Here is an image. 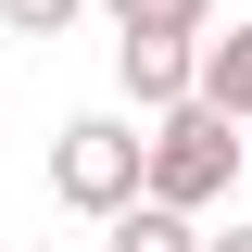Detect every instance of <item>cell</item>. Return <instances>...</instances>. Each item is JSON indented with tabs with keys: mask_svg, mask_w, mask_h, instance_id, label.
Returning a JSON list of instances; mask_svg holds the SVG:
<instances>
[{
	"mask_svg": "<svg viewBox=\"0 0 252 252\" xmlns=\"http://www.w3.org/2000/svg\"><path fill=\"white\" fill-rule=\"evenodd\" d=\"M139 189H152V202H177V215L227 202V189H240V126H227L215 101H164L152 139H139Z\"/></svg>",
	"mask_w": 252,
	"mask_h": 252,
	"instance_id": "cell-1",
	"label": "cell"
},
{
	"mask_svg": "<svg viewBox=\"0 0 252 252\" xmlns=\"http://www.w3.org/2000/svg\"><path fill=\"white\" fill-rule=\"evenodd\" d=\"M51 189L76 202V215H114L126 189H139V126H126V114H76L51 139Z\"/></svg>",
	"mask_w": 252,
	"mask_h": 252,
	"instance_id": "cell-2",
	"label": "cell"
},
{
	"mask_svg": "<svg viewBox=\"0 0 252 252\" xmlns=\"http://www.w3.org/2000/svg\"><path fill=\"white\" fill-rule=\"evenodd\" d=\"M114 89L139 101V114H164V101H189V38H152V26H114Z\"/></svg>",
	"mask_w": 252,
	"mask_h": 252,
	"instance_id": "cell-3",
	"label": "cell"
},
{
	"mask_svg": "<svg viewBox=\"0 0 252 252\" xmlns=\"http://www.w3.org/2000/svg\"><path fill=\"white\" fill-rule=\"evenodd\" d=\"M189 101H215L227 126H252V26L240 38H189Z\"/></svg>",
	"mask_w": 252,
	"mask_h": 252,
	"instance_id": "cell-4",
	"label": "cell"
},
{
	"mask_svg": "<svg viewBox=\"0 0 252 252\" xmlns=\"http://www.w3.org/2000/svg\"><path fill=\"white\" fill-rule=\"evenodd\" d=\"M101 227H114V240H101V252H202V227H189L177 202H152V189H126V202H114V215H101Z\"/></svg>",
	"mask_w": 252,
	"mask_h": 252,
	"instance_id": "cell-5",
	"label": "cell"
},
{
	"mask_svg": "<svg viewBox=\"0 0 252 252\" xmlns=\"http://www.w3.org/2000/svg\"><path fill=\"white\" fill-rule=\"evenodd\" d=\"M114 26H152V38H202L215 26V0H101Z\"/></svg>",
	"mask_w": 252,
	"mask_h": 252,
	"instance_id": "cell-6",
	"label": "cell"
},
{
	"mask_svg": "<svg viewBox=\"0 0 252 252\" xmlns=\"http://www.w3.org/2000/svg\"><path fill=\"white\" fill-rule=\"evenodd\" d=\"M76 13H89V0H0V26H13V38H63Z\"/></svg>",
	"mask_w": 252,
	"mask_h": 252,
	"instance_id": "cell-7",
	"label": "cell"
},
{
	"mask_svg": "<svg viewBox=\"0 0 252 252\" xmlns=\"http://www.w3.org/2000/svg\"><path fill=\"white\" fill-rule=\"evenodd\" d=\"M202 252H252V227H215V240H202Z\"/></svg>",
	"mask_w": 252,
	"mask_h": 252,
	"instance_id": "cell-8",
	"label": "cell"
}]
</instances>
